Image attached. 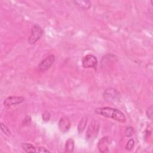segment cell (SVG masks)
Masks as SVG:
<instances>
[{
	"mask_svg": "<svg viewBox=\"0 0 153 153\" xmlns=\"http://www.w3.org/2000/svg\"><path fill=\"white\" fill-rule=\"evenodd\" d=\"M108 142V137H103L98 143V148L99 149V151L102 152H108V148L107 143Z\"/></svg>",
	"mask_w": 153,
	"mask_h": 153,
	"instance_id": "9c48e42d",
	"label": "cell"
},
{
	"mask_svg": "<svg viewBox=\"0 0 153 153\" xmlns=\"http://www.w3.org/2000/svg\"><path fill=\"white\" fill-rule=\"evenodd\" d=\"M22 149L26 152H36L37 148H36L33 145L28 143H23L22 144Z\"/></svg>",
	"mask_w": 153,
	"mask_h": 153,
	"instance_id": "8fae6325",
	"label": "cell"
},
{
	"mask_svg": "<svg viewBox=\"0 0 153 153\" xmlns=\"http://www.w3.org/2000/svg\"><path fill=\"white\" fill-rule=\"evenodd\" d=\"M54 60H55V56L54 55L51 54L47 56L44 59H43L38 65V68L39 71L41 72H44L47 71L52 65Z\"/></svg>",
	"mask_w": 153,
	"mask_h": 153,
	"instance_id": "52a82bcc",
	"label": "cell"
},
{
	"mask_svg": "<svg viewBox=\"0 0 153 153\" xmlns=\"http://www.w3.org/2000/svg\"><path fill=\"white\" fill-rule=\"evenodd\" d=\"M134 132V128L131 126H128L126 128L125 135L127 137H130L133 135Z\"/></svg>",
	"mask_w": 153,
	"mask_h": 153,
	"instance_id": "5bb4252c",
	"label": "cell"
},
{
	"mask_svg": "<svg viewBox=\"0 0 153 153\" xmlns=\"http://www.w3.org/2000/svg\"><path fill=\"white\" fill-rule=\"evenodd\" d=\"M94 112L107 118H111L120 123L126 122V117L121 111L111 107H103L95 109Z\"/></svg>",
	"mask_w": 153,
	"mask_h": 153,
	"instance_id": "6da1fadb",
	"label": "cell"
},
{
	"mask_svg": "<svg viewBox=\"0 0 153 153\" xmlns=\"http://www.w3.org/2000/svg\"><path fill=\"white\" fill-rule=\"evenodd\" d=\"M99 128V124L96 121H93L91 123H90V126L88 127L87 133L85 135V138L87 140H93L97 134Z\"/></svg>",
	"mask_w": 153,
	"mask_h": 153,
	"instance_id": "277c9868",
	"label": "cell"
},
{
	"mask_svg": "<svg viewBox=\"0 0 153 153\" xmlns=\"http://www.w3.org/2000/svg\"><path fill=\"white\" fill-rule=\"evenodd\" d=\"M44 31L42 27L38 24H34L31 29L30 35L28 39V42L29 44H34L38 41L42 36Z\"/></svg>",
	"mask_w": 153,
	"mask_h": 153,
	"instance_id": "7a4b0ae2",
	"label": "cell"
},
{
	"mask_svg": "<svg viewBox=\"0 0 153 153\" xmlns=\"http://www.w3.org/2000/svg\"><path fill=\"white\" fill-rule=\"evenodd\" d=\"M42 120L44 121H48L50 118V114L49 112L45 111L44 112V113L42 114Z\"/></svg>",
	"mask_w": 153,
	"mask_h": 153,
	"instance_id": "ac0fdd59",
	"label": "cell"
},
{
	"mask_svg": "<svg viewBox=\"0 0 153 153\" xmlns=\"http://www.w3.org/2000/svg\"><path fill=\"white\" fill-rule=\"evenodd\" d=\"M37 152H50V151H48L44 147H39L37 148Z\"/></svg>",
	"mask_w": 153,
	"mask_h": 153,
	"instance_id": "d6986e66",
	"label": "cell"
},
{
	"mask_svg": "<svg viewBox=\"0 0 153 153\" xmlns=\"http://www.w3.org/2000/svg\"><path fill=\"white\" fill-rule=\"evenodd\" d=\"M71 127V121L69 118L66 116L60 118L59 122V128L60 131L65 133L68 131Z\"/></svg>",
	"mask_w": 153,
	"mask_h": 153,
	"instance_id": "ba28073f",
	"label": "cell"
},
{
	"mask_svg": "<svg viewBox=\"0 0 153 153\" xmlns=\"http://www.w3.org/2000/svg\"><path fill=\"white\" fill-rule=\"evenodd\" d=\"M74 2L77 7L82 10L89 9L91 5V2L90 1H74Z\"/></svg>",
	"mask_w": 153,
	"mask_h": 153,
	"instance_id": "30bf717a",
	"label": "cell"
},
{
	"mask_svg": "<svg viewBox=\"0 0 153 153\" xmlns=\"http://www.w3.org/2000/svg\"><path fill=\"white\" fill-rule=\"evenodd\" d=\"M87 120H88L87 116L85 115L82 118V119L81 120V121L78 123V131L79 133H82L84 131V130L85 129V126H86V124L87 123Z\"/></svg>",
	"mask_w": 153,
	"mask_h": 153,
	"instance_id": "4fadbf2b",
	"label": "cell"
},
{
	"mask_svg": "<svg viewBox=\"0 0 153 153\" xmlns=\"http://www.w3.org/2000/svg\"><path fill=\"white\" fill-rule=\"evenodd\" d=\"M103 97L109 102H118L120 101V94L113 88H106L103 93Z\"/></svg>",
	"mask_w": 153,
	"mask_h": 153,
	"instance_id": "3957f363",
	"label": "cell"
},
{
	"mask_svg": "<svg viewBox=\"0 0 153 153\" xmlns=\"http://www.w3.org/2000/svg\"><path fill=\"white\" fill-rule=\"evenodd\" d=\"M24 101L25 98L22 96H10L4 100L3 104L5 108L8 109L12 106L20 104Z\"/></svg>",
	"mask_w": 153,
	"mask_h": 153,
	"instance_id": "8992f818",
	"label": "cell"
},
{
	"mask_svg": "<svg viewBox=\"0 0 153 153\" xmlns=\"http://www.w3.org/2000/svg\"><path fill=\"white\" fill-rule=\"evenodd\" d=\"M147 117L150 119L151 120H152V115H153V108H152V106H150L148 108L146 112Z\"/></svg>",
	"mask_w": 153,
	"mask_h": 153,
	"instance_id": "e0dca14e",
	"label": "cell"
},
{
	"mask_svg": "<svg viewBox=\"0 0 153 153\" xmlns=\"http://www.w3.org/2000/svg\"><path fill=\"white\" fill-rule=\"evenodd\" d=\"M82 64L84 68L96 69L97 65V59L92 54H87L82 59Z\"/></svg>",
	"mask_w": 153,
	"mask_h": 153,
	"instance_id": "5b68a950",
	"label": "cell"
},
{
	"mask_svg": "<svg viewBox=\"0 0 153 153\" xmlns=\"http://www.w3.org/2000/svg\"><path fill=\"white\" fill-rule=\"evenodd\" d=\"M1 131L7 136H10L11 135V131L10 129L8 128L7 126L4 124L3 123H1Z\"/></svg>",
	"mask_w": 153,
	"mask_h": 153,
	"instance_id": "9a60e30c",
	"label": "cell"
},
{
	"mask_svg": "<svg viewBox=\"0 0 153 153\" xmlns=\"http://www.w3.org/2000/svg\"><path fill=\"white\" fill-rule=\"evenodd\" d=\"M134 145V139H130L127 143L126 146H125V148L127 151H131L133 146Z\"/></svg>",
	"mask_w": 153,
	"mask_h": 153,
	"instance_id": "2e32d148",
	"label": "cell"
},
{
	"mask_svg": "<svg viewBox=\"0 0 153 153\" xmlns=\"http://www.w3.org/2000/svg\"><path fill=\"white\" fill-rule=\"evenodd\" d=\"M74 149V141L72 139L69 138L66 140L65 146V151L66 152H72Z\"/></svg>",
	"mask_w": 153,
	"mask_h": 153,
	"instance_id": "7c38bea8",
	"label": "cell"
}]
</instances>
